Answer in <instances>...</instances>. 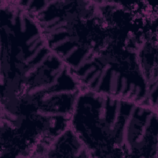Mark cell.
Listing matches in <instances>:
<instances>
[{"mask_svg": "<svg viewBox=\"0 0 158 158\" xmlns=\"http://www.w3.org/2000/svg\"><path fill=\"white\" fill-rule=\"evenodd\" d=\"M1 101L22 109L47 104L75 81L35 18L25 11L1 20Z\"/></svg>", "mask_w": 158, "mask_h": 158, "instance_id": "1", "label": "cell"}, {"mask_svg": "<svg viewBox=\"0 0 158 158\" xmlns=\"http://www.w3.org/2000/svg\"><path fill=\"white\" fill-rule=\"evenodd\" d=\"M70 126L90 157H157V109L82 89Z\"/></svg>", "mask_w": 158, "mask_h": 158, "instance_id": "2", "label": "cell"}, {"mask_svg": "<svg viewBox=\"0 0 158 158\" xmlns=\"http://www.w3.org/2000/svg\"><path fill=\"white\" fill-rule=\"evenodd\" d=\"M43 153L48 157H90L70 125L48 144Z\"/></svg>", "mask_w": 158, "mask_h": 158, "instance_id": "3", "label": "cell"}]
</instances>
